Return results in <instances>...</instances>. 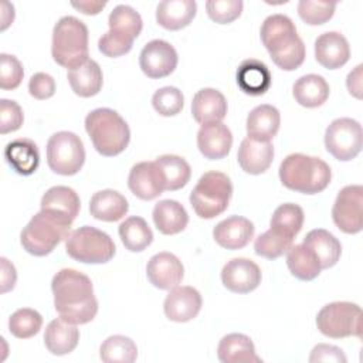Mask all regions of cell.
Wrapping results in <instances>:
<instances>
[{"instance_id": "obj_35", "label": "cell", "mask_w": 363, "mask_h": 363, "mask_svg": "<svg viewBox=\"0 0 363 363\" xmlns=\"http://www.w3.org/2000/svg\"><path fill=\"white\" fill-rule=\"evenodd\" d=\"M118 231L122 244L132 252L143 251L153 241V233L149 224L138 216L128 217L125 221H122Z\"/></svg>"}, {"instance_id": "obj_28", "label": "cell", "mask_w": 363, "mask_h": 363, "mask_svg": "<svg viewBox=\"0 0 363 363\" xmlns=\"http://www.w3.org/2000/svg\"><path fill=\"white\" fill-rule=\"evenodd\" d=\"M197 4L194 0H163L156 7V21L166 30L187 27L194 18Z\"/></svg>"}, {"instance_id": "obj_34", "label": "cell", "mask_w": 363, "mask_h": 363, "mask_svg": "<svg viewBox=\"0 0 363 363\" xmlns=\"http://www.w3.org/2000/svg\"><path fill=\"white\" fill-rule=\"evenodd\" d=\"M329 85L318 74H306L298 78L292 86L295 101L305 108H318L329 98Z\"/></svg>"}, {"instance_id": "obj_20", "label": "cell", "mask_w": 363, "mask_h": 363, "mask_svg": "<svg viewBox=\"0 0 363 363\" xmlns=\"http://www.w3.org/2000/svg\"><path fill=\"white\" fill-rule=\"evenodd\" d=\"M233 145L231 130L223 122L204 123L197 132L200 153L210 160H218L228 155Z\"/></svg>"}, {"instance_id": "obj_37", "label": "cell", "mask_w": 363, "mask_h": 363, "mask_svg": "<svg viewBox=\"0 0 363 363\" xmlns=\"http://www.w3.org/2000/svg\"><path fill=\"white\" fill-rule=\"evenodd\" d=\"M164 177V190L174 191L184 187L191 176L190 164L180 156L162 155L156 160Z\"/></svg>"}, {"instance_id": "obj_26", "label": "cell", "mask_w": 363, "mask_h": 363, "mask_svg": "<svg viewBox=\"0 0 363 363\" xmlns=\"http://www.w3.org/2000/svg\"><path fill=\"white\" fill-rule=\"evenodd\" d=\"M279 111L268 104L255 106L247 116L248 138L259 142H269L279 130Z\"/></svg>"}, {"instance_id": "obj_47", "label": "cell", "mask_w": 363, "mask_h": 363, "mask_svg": "<svg viewBox=\"0 0 363 363\" xmlns=\"http://www.w3.org/2000/svg\"><path fill=\"white\" fill-rule=\"evenodd\" d=\"M133 45V38L122 35L119 33H115L112 30L106 31L98 41V50L111 58L125 55L130 51Z\"/></svg>"}, {"instance_id": "obj_11", "label": "cell", "mask_w": 363, "mask_h": 363, "mask_svg": "<svg viewBox=\"0 0 363 363\" xmlns=\"http://www.w3.org/2000/svg\"><path fill=\"white\" fill-rule=\"evenodd\" d=\"M326 150L340 162L354 159L362 150V125L352 118H337L325 132Z\"/></svg>"}, {"instance_id": "obj_38", "label": "cell", "mask_w": 363, "mask_h": 363, "mask_svg": "<svg viewBox=\"0 0 363 363\" xmlns=\"http://www.w3.org/2000/svg\"><path fill=\"white\" fill-rule=\"evenodd\" d=\"M99 357L105 363H132L138 357V347L130 337L113 335L102 342Z\"/></svg>"}, {"instance_id": "obj_32", "label": "cell", "mask_w": 363, "mask_h": 363, "mask_svg": "<svg viewBox=\"0 0 363 363\" xmlns=\"http://www.w3.org/2000/svg\"><path fill=\"white\" fill-rule=\"evenodd\" d=\"M152 217L156 228L164 235L182 233L189 223V214L186 208L179 201L170 199L156 203Z\"/></svg>"}, {"instance_id": "obj_50", "label": "cell", "mask_w": 363, "mask_h": 363, "mask_svg": "<svg viewBox=\"0 0 363 363\" xmlns=\"http://www.w3.org/2000/svg\"><path fill=\"white\" fill-rule=\"evenodd\" d=\"M346 356L343 353V350L337 346L333 345H325V343H319L316 345L309 356V362L315 363V362H336V363H346Z\"/></svg>"}, {"instance_id": "obj_17", "label": "cell", "mask_w": 363, "mask_h": 363, "mask_svg": "<svg viewBox=\"0 0 363 363\" xmlns=\"http://www.w3.org/2000/svg\"><path fill=\"white\" fill-rule=\"evenodd\" d=\"M40 206L41 211H45L64 224L71 225L79 213L81 201L75 190L71 187L54 186L44 193Z\"/></svg>"}, {"instance_id": "obj_25", "label": "cell", "mask_w": 363, "mask_h": 363, "mask_svg": "<svg viewBox=\"0 0 363 363\" xmlns=\"http://www.w3.org/2000/svg\"><path fill=\"white\" fill-rule=\"evenodd\" d=\"M79 340L77 325L64 320L62 318L52 319L44 332V345L51 354L64 356L71 353Z\"/></svg>"}, {"instance_id": "obj_51", "label": "cell", "mask_w": 363, "mask_h": 363, "mask_svg": "<svg viewBox=\"0 0 363 363\" xmlns=\"http://www.w3.org/2000/svg\"><path fill=\"white\" fill-rule=\"evenodd\" d=\"M1 272H0V279H1V292H9L14 288L16 285V279H17V274H16V268L13 264L9 262L7 258L1 257Z\"/></svg>"}, {"instance_id": "obj_44", "label": "cell", "mask_w": 363, "mask_h": 363, "mask_svg": "<svg viewBox=\"0 0 363 363\" xmlns=\"http://www.w3.org/2000/svg\"><path fill=\"white\" fill-rule=\"evenodd\" d=\"M336 10V3L301 0L298 3L299 17L309 26H320L329 21Z\"/></svg>"}, {"instance_id": "obj_23", "label": "cell", "mask_w": 363, "mask_h": 363, "mask_svg": "<svg viewBox=\"0 0 363 363\" xmlns=\"http://www.w3.org/2000/svg\"><path fill=\"white\" fill-rule=\"evenodd\" d=\"M237 159L244 172L250 174H261L268 170L272 163L274 146L271 142H259L247 136L238 147Z\"/></svg>"}, {"instance_id": "obj_48", "label": "cell", "mask_w": 363, "mask_h": 363, "mask_svg": "<svg viewBox=\"0 0 363 363\" xmlns=\"http://www.w3.org/2000/svg\"><path fill=\"white\" fill-rule=\"evenodd\" d=\"M24 115L16 101L0 99V133L6 135L20 129Z\"/></svg>"}, {"instance_id": "obj_9", "label": "cell", "mask_w": 363, "mask_h": 363, "mask_svg": "<svg viewBox=\"0 0 363 363\" xmlns=\"http://www.w3.org/2000/svg\"><path fill=\"white\" fill-rule=\"evenodd\" d=\"M319 332L332 339L362 336V309L352 302H332L316 315Z\"/></svg>"}, {"instance_id": "obj_52", "label": "cell", "mask_w": 363, "mask_h": 363, "mask_svg": "<svg viewBox=\"0 0 363 363\" xmlns=\"http://www.w3.org/2000/svg\"><path fill=\"white\" fill-rule=\"evenodd\" d=\"M362 68H363V65L359 64L353 71L349 72L347 79H346L349 92L356 98H362Z\"/></svg>"}, {"instance_id": "obj_45", "label": "cell", "mask_w": 363, "mask_h": 363, "mask_svg": "<svg viewBox=\"0 0 363 363\" xmlns=\"http://www.w3.org/2000/svg\"><path fill=\"white\" fill-rule=\"evenodd\" d=\"M244 3L241 0H208L206 10L208 17L218 24L233 23L240 17Z\"/></svg>"}, {"instance_id": "obj_31", "label": "cell", "mask_w": 363, "mask_h": 363, "mask_svg": "<svg viewBox=\"0 0 363 363\" xmlns=\"http://www.w3.org/2000/svg\"><path fill=\"white\" fill-rule=\"evenodd\" d=\"M218 360L223 363H261L252 340L242 333L225 335L217 347Z\"/></svg>"}, {"instance_id": "obj_15", "label": "cell", "mask_w": 363, "mask_h": 363, "mask_svg": "<svg viewBox=\"0 0 363 363\" xmlns=\"http://www.w3.org/2000/svg\"><path fill=\"white\" fill-rule=\"evenodd\" d=\"M128 186L136 197L149 201L164 191V177L156 162H140L130 169Z\"/></svg>"}, {"instance_id": "obj_30", "label": "cell", "mask_w": 363, "mask_h": 363, "mask_svg": "<svg viewBox=\"0 0 363 363\" xmlns=\"http://www.w3.org/2000/svg\"><path fill=\"white\" fill-rule=\"evenodd\" d=\"M129 210L128 200L116 190L105 189L96 191L89 201V213L94 218L101 221H118Z\"/></svg>"}, {"instance_id": "obj_1", "label": "cell", "mask_w": 363, "mask_h": 363, "mask_svg": "<svg viewBox=\"0 0 363 363\" xmlns=\"http://www.w3.org/2000/svg\"><path fill=\"white\" fill-rule=\"evenodd\" d=\"M54 306L60 318L74 325L91 322L98 313V301L91 279L72 268L58 271L52 281Z\"/></svg>"}, {"instance_id": "obj_36", "label": "cell", "mask_w": 363, "mask_h": 363, "mask_svg": "<svg viewBox=\"0 0 363 363\" xmlns=\"http://www.w3.org/2000/svg\"><path fill=\"white\" fill-rule=\"evenodd\" d=\"M286 265L291 274L301 281H312L322 271L316 257L303 244L289 247L286 251Z\"/></svg>"}, {"instance_id": "obj_43", "label": "cell", "mask_w": 363, "mask_h": 363, "mask_svg": "<svg viewBox=\"0 0 363 363\" xmlns=\"http://www.w3.org/2000/svg\"><path fill=\"white\" fill-rule=\"evenodd\" d=\"M155 111L162 116H174L184 106V96L176 86H163L152 96Z\"/></svg>"}, {"instance_id": "obj_5", "label": "cell", "mask_w": 363, "mask_h": 363, "mask_svg": "<svg viewBox=\"0 0 363 363\" xmlns=\"http://www.w3.org/2000/svg\"><path fill=\"white\" fill-rule=\"evenodd\" d=\"M51 54L65 68H75L88 60V28L74 16L61 17L52 30Z\"/></svg>"}, {"instance_id": "obj_3", "label": "cell", "mask_w": 363, "mask_h": 363, "mask_svg": "<svg viewBox=\"0 0 363 363\" xmlns=\"http://www.w3.org/2000/svg\"><path fill=\"white\" fill-rule=\"evenodd\" d=\"M279 179L289 190L303 194H316L329 186L332 172L329 164L319 157L292 153L282 160Z\"/></svg>"}, {"instance_id": "obj_42", "label": "cell", "mask_w": 363, "mask_h": 363, "mask_svg": "<svg viewBox=\"0 0 363 363\" xmlns=\"http://www.w3.org/2000/svg\"><path fill=\"white\" fill-rule=\"evenodd\" d=\"M292 245V238L269 228L259 234L254 242L255 254L267 259H277L284 255Z\"/></svg>"}, {"instance_id": "obj_10", "label": "cell", "mask_w": 363, "mask_h": 363, "mask_svg": "<svg viewBox=\"0 0 363 363\" xmlns=\"http://www.w3.org/2000/svg\"><path fill=\"white\" fill-rule=\"evenodd\" d=\"M85 162V149L81 138L74 132L60 130L47 142L48 167L62 176L77 174Z\"/></svg>"}, {"instance_id": "obj_19", "label": "cell", "mask_w": 363, "mask_h": 363, "mask_svg": "<svg viewBox=\"0 0 363 363\" xmlns=\"http://www.w3.org/2000/svg\"><path fill=\"white\" fill-rule=\"evenodd\" d=\"M315 58L328 69L343 67L350 58V47L346 37L337 31L320 34L315 41Z\"/></svg>"}, {"instance_id": "obj_14", "label": "cell", "mask_w": 363, "mask_h": 363, "mask_svg": "<svg viewBox=\"0 0 363 363\" xmlns=\"http://www.w3.org/2000/svg\"><path fill=\"white\" fill-rule=\"evenodd\" d=\"M221 282L231 292L248 294L261 284V269L248 258H233L221 269Z\"/></svg>"}, {"instance_id": "obj_12", "label": "cell", "mask_w": 363, "mask_h": 363, "mask_svg": "<svg viewBox=\"0 0 363 363\" xmlns=\"http://www.w3.org/2000/svg\"><path fill=\"white\" fill-rule=\"evenodd\" d=\"M332 218L339 230L346 234H357L363 228V187L360 184L345 186L336 196L332 207Z\"/></svg>"}, {"instance_id": "obj_53", "label": "cell", "mask_w": 363, "mask_h": 363, "mask_svg": "<svg viewBox=\"0 0 363 363\" xmlns=\"http://www.w3.org/2000/svg\"><path fill=\"white\" fill-rule=\"evenodd\" d=\"M71 6L86 16H94L98 14L106 6V1H72Z\"/></svg>"}, {"instance_id": "obj_16", "label": "cell", "mask_w": 363, "mask_h": 363, "mask_svg": "<svg viewBox=\"0 0 363 363\" xmlns=\"http://www.w3.org/2000/svg\"><path fill=\"white\" fill-rule=\"evenodd\" d=\"M201 295L193 286H174L167 294L163 311L167 319L173 322H189L194 319L201 309Z\"/></svg>"}, {"instance_id": "obj_4", "label": "cell", "mask_w": 363, "mask_h": 363, "mask_svg": "<svg viewBox=\"0 0 363 363\" xmlns=\"http://www.w3.org/2000/svg\"><path fill=\"white\" fill-rule=\"evenodd\" d=\"M85 130L95 150L106 157L122 153L130 140V130L125 119L113 109L98 108L85 118Z\"/></svg>"}, {"instance_id": "obj_39", "label": "cell", "mask_w": 363, "mask_h": 363, "mask_svg": "<svg viewBox=\"0 0 363 363\" xmlns=\"http://www.w3.org/2000/svg\"><path fill=\"white\" fill-rule=\"evenodd\" d=\"M305 214L303 210L294 203H285L275 208L271 217V228L292 238L298 235L303 225Z\"/></svg>"}, {"instance_id": "obj_22", "label": "cell", "mask_w": 363, "mask_h": 363, "mask_svg": "<svg viewBox=\"0 0 363 363\" xmlns=\"http://www.w3.org/2000/svg\"><path fill=\"white\" fill-rule=\"evenodd\" d=\"M191 113L194 121L201 125L221 122L227 115V101L220 91L203 88L193 96Z\"/></svg>"}, {"instance_id": "obj_18", "label": "cell", "mask_w": 363, "mask_h": 363, "mask_svg": "<svg viewBox=\"0 0 363 363\" xmlns=\"http://www.w3.org/2000/svg\"><path fill=\"white\" fill-rule=\"evenodd\" d=\"M146 275L153 286L170 291L182 282L184 268L174 254L163 251L155 254L149 259L146 265Z\"/></svg>"}, {"instance_id": "obj_2", "label": "cell", "mask_w": 363, "mask_h": 363, "mask_svg": "<svg viewBox=\"0 0 363 363\" xmlns=\"http://www.w3.org/2000/svg\"><path fill=\"white\" fill-rule=\"evenodd\" d=\"M261 41L277 67L294 71L305 61V44L294 21L285 14H271L261 26Z\"/></svg>"}, {"instance_id": "obj_27", "label": "cell", "mask_w": 363, "mask_h": 363, "mask_svg": "<svg viewBox=\"0 0 363 363\" xmlns=\"http://www.w3.org/2000/svg\"><path fill=\"white\" fill-rule=\"evenodd\" d=\"M4 159L16 173L30 176L38 167L40 153L37 145L31 139L18 138L6 145Z\"/></svg>"}, {"instance_id": "obj_41", "label": "cell", "mask_w": 363, "mask_h": 363, "mask_svg": "<svg viewBox=\"0 0 363 363\" xmlns=\"http://www.w3.org/2000/svg\"><path fill=\"white\" fill-rule=\"evenodd\" d=\"M43 326V316L30 308H20L9 318V330L18 339L33 337Z\"/></svg>"}, {"instance_id": "obj_29", "label": "cell", "mask_w": 363, "mask_h": 363, "mask_svg": "<svg viewBox=\"0 0 363 363\" xmlns=\"http://www.w3.org/2000/svg\"><path fill=\"white\" fill-rule=\"evenodd\" d=\"M302 244L316 257L322 269L333 267L342 254V245L339 240L323 228L309 231Z\"/></svg>"}, {"instance_id": "obj_7", "label": "cell", "mask_w": 363, "mask_h": 363, "mask_svg": "<svg viewBox=\"0 0 363 363\" xmlns=\"http://www.w3.org/2000/svg\"><path fill=\"white\" fill-rule=\"evenodd\" d=\"M69 227L48 213L40 211L23 228L20 242L28 254L44 257L52 252L62 240L68 238Z\"/></svg>"}, {"instance_id": "obj_46", "label": "cell", "mask_w": 363, "mask_h": 363, "mask_svg": "<svg viewBox=\"0 0 363 363\" xmlns=\"http://www.w3.org/2000/svg\"><path fill=\"white\" fill-rule=\"evenodd\" d=\"M24 77L21 62L10 54H0V88L4 91L16 89Z\"/></svg>"}, {"instance_id": "obj_24", "label": "cell", "mask_w": 363, "mask_h": 363, "mask_svg": "<svg viewBox=\"0 0 363 363\" xmlns=\"http://www.w3.org/2000/svg\"><path fill=\"white\" fill-rule=\"evenodd\" d=\"M272 82L269 68L259 60H244L237 69V84L240 89L252 96L264 95Z\"/></svg>"}, {"instance_id": "obj_40", "label": "cell", "mask_w": 363, "mask_h": 363, "mask_svg": "<svg viewBox=\"0 0 363 363\" xmlns=\"http://www.w3.org/2000/svg\"><path fill=\"white\" fill-rule=\"evenodd\" d=\"M109 30L119 33L122 35L136 38L143 27V21L140 14L128 4H118L113 7L108 17Z\"/></svg>"}, {"instance_id": "obj_49", "label": "cell", "mask_w": 363, "mask_h": 363, "mask_svg": "<svg viewBox=\"0 0 363 363\" xmlns=\"http://www.w3.org/2000/svg\"><path fill=\"white\" fill-rule=\"evenodd\" d=\"M28 92L35 99H48L55 94V81L47 72H35L28 81Z\"/></svg>"}, {"instance_id": "obj_21", "label": "cell", "mask_w": 363, "mask_h": 363, "mask_svg": "<svg viewBox=\"0 0 363 363\" xmlns=\"http://www.w3.org/2000/svg\"><path fill=\"white\" fill-rule=\"evenodd\" d=\"M254 224L241 216H231L220 221L214 230L213 237L216 242L225 250L244 248L254 237Z\"/></svg>"}, {"instance_id": "obj_8", "label": "cell", "mask_w": 363, "mask_h": 363, "mask_svg": "<svg viewBox=\"0 0 363 363\" xmlns=\"http://www.w3.org/2000/svg\"><path fill=\"white\" fill-rule=\"evenodd\" d=\"M65 251L78 262L105 264L113 258L116 248L105 231L84 225L69 233L65 241Z\"/></svg>"}, {"instance_id": "obj_13", "label": "cell", "mask_w": 363, "mask_h": 363, "mask_svg": "<svg viewBox=\"0 0 363 363\" xmlns=\"http://www.w3.org/2000/svg\"><path fill=\"white\" fill-rule=\"evenodd\" d=\"M177 51L164 40H152L140 51L139 65L145 75L159 79L170 75L177 67Z\"/></svg>"}, {"instance_id": "obj_6", "label": "cell", "mask_w": 363, "mask_h": 363, "mask_svg": "<svg viewBox=\"0 0 363 363\" xmlns=\"http://www.w3.org/2000/svg\"><path fill=\"white\" fill-rule=\"evenodd\" d=\"M233 196V184L221 172H206L190 193V204L200 218H214L224 213Z\"/></svg>"}, {"instance_id": "obj_33", "label": "cell", "mask_w": 363, "mask_h": 363, "mask_svg": "<svg viewBox=\"0 0 363 363\" xmlns=\"http://www.w3.org/2000/svg\"><path fill=\"white\" fill-rule=\"evenodd\" d=\"M68 82L74 94L82 98H89L96 95L104 84L102 69L94 60H86L79 67H75L67 74Z\"/></svg>"}]
</instances>
